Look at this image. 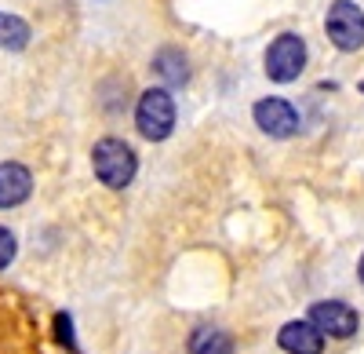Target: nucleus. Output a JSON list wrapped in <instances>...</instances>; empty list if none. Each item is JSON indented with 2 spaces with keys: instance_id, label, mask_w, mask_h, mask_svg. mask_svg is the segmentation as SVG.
I'll return each instance as SVG.
<instances>
[{
  "instance_id": "1",
  "label": "nucleus",
  "mask_w": 364,
  "mask_h": 354,
  "mask_svg": "<svg viewBox=\"0 0 364 354\" xmlns=\"http://www.w3.org/2000/svg\"><path fill=\"white\" fill-rule=\"evenodd\" d=\"M91 168H95L102 187L124 190L139 172V157L124 139H99L95 150H91Z\"/></svg>"
},
{
  "instance_id": "2",
  "label": "nucleus",
  "mask_w": 364,
  "mask_h": 354,
  "mask_svg": "<svg viewBox=\"0 0 364 354\" xmlns=\"http://www.w3.org/2000/svg\"><path fill=\"white\" fill-rule=\"evenodd\" d=\"M135 125H139L142 139H149V142H161V139L171 135V128H175V99H171L168 88H149V92L139 95Z\"/></svg>"
},
{
  "instance_id": "3",
  "label": "nucleus",
  "mask_w": 364,
  "mask_h": 354,
  "mask_svg": "<svg viewBox=\"0 0 364 354\" xmlns=\"http://www.w3.org/2000/svg\"><path fill=\"white\" fill-rule=\"evenodd\" d=\"M324 29H328L331 44H336L339 51L364 48V11L353 4V0H336V4L328 8Z\"/></svg>"
},
{
  "instance_id": "4",
  "label": "nucleus",
  "mask_w": 364,
  "mask_h": 354,
  "mask_svg": "<svg viewBox=\"0 0 364 354\" xmlns=\"http://www.w3.org/2000/svg\"><path fill=\"white\" fill-rule=\"evenodd\" d=\"M302 66H306V44H302V37L281 33L266 48V77L269 80L288 84V80H295L302 73Z\"/></svg>"
},
{
  "instance_id": "5",
  "label": "nucleus",
  "mask_w": 364,
  "mask_h": 354,
  "mask_svg": "<svg viewBox=\"0 0 364 354\" xmlns=\"http://www.w3.org/2000/svg\"><path fill=\"white\" fill-rule=\"evenodd\" d=\"M310 321H314L324 336H331V340H346V336H353L357 326H360L357 311H353L350 303H343V300H321V303H314V307H310Z\"/></svg>"
},
{
  "instance_id": "6",
  "label": "nucleus",
  "mask_w": 364,
  "mask_h": 354,
  "mask_svg": "<svg viewBox=\"0 0 364 354\" xmlns=\"http://www.w3.org/2000/svg\"><path fill=\"white\" fill-rule=\"evenodd\" d=\"M252 117H255V125H259L266 135H273V139H288V135H295L299 125H302L299 113H295V106L284 103V99H259L255 110H252Z\"/></svg>"
},
{
  "instance_id": "7",
  "label": "nucleus",
  "mask_w": 364,
  "mask_h": 354,
  "mask_svg": "<svg viewBox=\"0 0 364 354\" xmlns=\"http://www.w3.org/2000/svg\"><path fill=\"white\" fill-rule=\"evenodd\" d=\"M277 343L284 354H321L324 350V333L314 326V321H288V326L277 333Z\"/></svg>"
},
{
  "instance_id": "8",
  "label": "nucleus",
  "mask_w": 364,
  "mask_h": 354,
  "mask_svg": "<svg viewBox=\"0 0 364 354\" xmlns=\"http://www.w3.org/2000/svg\"><path fill=\"white\" fill-rule=\"evenodd\" d=\"M33 194V175L18 161H4L0 165V209H15Z\"/></svg>"
},
{
  "instance_id": "9",
  "label": "nucleus",
  "mask_w": 364,
  "mask_h": 354,
  "mask_svg": "<svg viewBox=\"0 0 364 354\" xmlns=\"http://www.w3.org/2000/svg\"><path fill=\"white\" fill-rule=\"evenodd\" d=\"M190 354H233V336L219 326H200L190 333Z\"/></svg>"
},
{
  "instance_id": "10",
  "label": "nucleus",
  "mask_w": 364,
  "mask_h": 354,
  "mask_svg": "<svg viewBox=\"0 0 364 354\" xmlns=\"http://www.w3.org/2000/svg\"><path fill=\"white\" fill-rule=\"evenodd\" d=\"M154 73L164 80V84H186L190 80V66H186V55H182L178 48H161L154 55Z\"/></svg>"
},
{
  "instance_id": "11",
  "label": "nucleus",
  "mask_w": 364,
  "mask_h": 354,
  "mask_svg": "<svg viewBox=\"0 0 364 354\" xmlns=\"http://www.w3.org/2000/svg\"><path fill=\"white\" fill-rule=\"evenodd\" d=\"M29 37H33V29H29L26 19L0 11V48L4 51H22L29 44Z\"/></svg>"
},
{
  "instance_id": "12",
  "label": "nucleus",
  "mask_w": 364,
  "mask_h": 354,
  "mask_svg": "<svg viewBox=\"0 0 364 354\" xmlns=\"http://www.w3.org/2000/svg\"><path fill=\"white\" fill-rule=\"evenodd\" d=\"M15 252H18V241H15V234H11L8 227H0V271H4L8 263L15 259Z\"/></svg>"
},
{
  "instance_id": "13",
  "label": "nucleus",
  "mask_w": 364,
  "mask_h": 354,
  "mask_svg": "<svg viewBox=\"0 0 364 354\" xmlns=\"http://www.w3.org/2000/svg\"><path fill=\"white\" fill-rule=\"evenodd\" d=\"M55 329H58V340H63L66 347H73V321H70V314H58Z\"/></svg>"
},
{
  "instance_id": "14",
  "label": "nucleus",
  "mask_w": 364,
  "mask_h": 354,
  "mask_svg": "<svg viewBox=\"0 0 364 354\" xmlns=\"http://www.w3.org/2000/svg\"><path fill=\"white\" fill-rule=\"evenodd\" d=\"M357 274H360V281H364V256H360V263H357Z\"/></svg>"
},
{
  "instance_id": "15",
  "label": "nucleus",
  "mask_w": 364,
  "mask_h": 354,
  "mask_svg": "<svg viewBox=\"0 0 364 354\" xmlns=\"http://www.w3.org/2000/svg\"><path fill=\"white\" fill-rule=\"evenodd\" d=\"M360 92H364V84H360Z\"/></svg>"
}]
</instances>
